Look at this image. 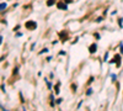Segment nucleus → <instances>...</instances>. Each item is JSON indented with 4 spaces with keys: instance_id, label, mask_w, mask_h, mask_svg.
Returning a JSON list of instances; mask_svg holds the SVG:
<instances>
[{
    "instance_id": "nucleus-1",
    "label": "nucleus",
    "mask_w": 123,
    "mask_h": 111,
    "mask_svg": "<svg viewBox=\"0 0 123 111\" xmlns=\"http://www.w3.org/2000/svg\"><path fill=\"white\" fill-rule=\"evenodd\" d=\"M36 22H33V21H28V22H26V27L28 28V30H35L36 28Z\"/></svg>"
},
{
    "instance_id": "nucleus-2",
    "label": "nucleus",
    "mask_w": 123,
    "mask_h": 111,
    "mask_svg": "<svg viewBox=\"0 0 123 111\" xmlns=\"http://www.w3.org/2000/svg\"><path fill=\"white\" fill-rule=\"evenodd\" d=\"M96 51V45H92V46H90V52L91 53H94Z\"/></svg>"
},
{
    "instance_id": "nucleus-3",
    "label": "nucleus",
    "mask_w": 123,
    "mask_h": 111,
    "mask_svg": "<svg viewBox=\"0 0 123 111\" xmlns=\"http://www.w3.org/2000/svg\"><path fill=\"white\" fill-rule=\"evenodd\" d=\"M58 7H59V9H67V5L63 4V3H59V4H58Z\"/></svg>"
},
{
    "instance_id": "nucleus-4",
    "label": "nucleus",
    "mask_w": 123,
    "mask_h": 111,
    "mask_svg": "<svg viewBox=\"0 0 123 111\" xmlns=\"http://www.w3.org/2000/svg\"><path fill=\"white\" fill-rule=\"evenodd\" d=\"M6 7V4L5 3H1V4H0V11H1V10H4Z\"/></svg>"
},
{
    "instance_id": "nucleus-5",
    "label": "nucleus",
    "mask_w": 123,
    "mask_h": 111,
    "mask_svg": "<svg viewBox=\"0 0 123 111\" xmlns=\"http://www.w3.org/2000/svg\"><path fill=\"white\" fill-rule=\"evenodd\" d=\"M54 3H55V0H49V1L47 3V5H48V6H52Z\"/></svg>"
},
{
    "instance_id": "nucleus-6",
    "label": "nucleus",
    "mask_w": 123,
    "mask_h": 111,
    "mask_svg": "<svg viewBox=\"0 0 123 111\" xmlns=\"http://www.w3.org/2000/svg\"><path fill=\"white\" fill-rule=\"evenodd\" d=\"M0 43H1V37H0Z\"/></svg>"
}]
</instances>
